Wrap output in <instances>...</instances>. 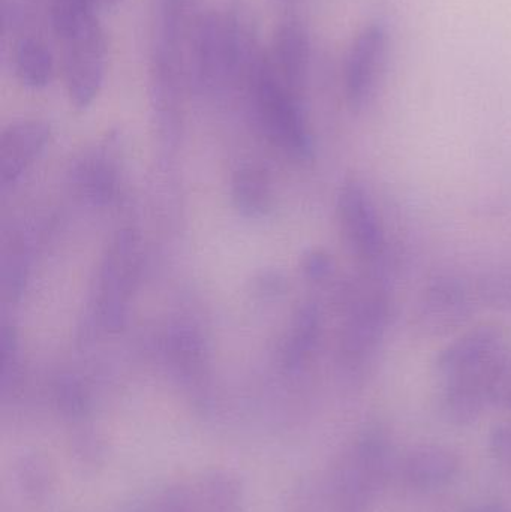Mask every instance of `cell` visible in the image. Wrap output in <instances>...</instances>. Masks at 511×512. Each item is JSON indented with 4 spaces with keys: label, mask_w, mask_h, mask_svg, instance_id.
<instances>
[{
    "label": "cell",
    "mask_w": 511,
    "mask_h": 512,
    "mask_svg": "<svg viewBox=\"0 0 511 512\" xmlns=\"http://www.w3.org/2000/svg\"><path fill=\"white\" fill-rule=\"evenodd\" d=\"M260 56L251 21L242 9H212L189 29L186 68L201 92L215 93L239 80L248 81Z\"/></svg>",
    "instance_id": "6da1fadb"
},
{
    "label": "cell",
    "mask_w": 511,
    "mask_h": 512,
    "mask_svg": "<svg viewBox=\"0 0 511 512\" xmlns=\"http://www.w3.org/2000/svg\"><path fill=\"white\" fill-rule=\"evenodd\" d=\"M389 292L383 273L366 271L354 286L341 337V366L350 378H359L380 351L389 324Z\"/></svg>",
    "instance_id": "7a4b0ae2"
},
{
    "label": "cell",
    "mask_w": 511,
    "mask_h": 512,
    "mask_svg": "<svg viewBox=\"0 0 511 512\" xmlns=\"http://www.w3.org/2000/svg\"><path fill=\"white\" fill-rule=\"evenodd\" d=\"M246 84L258 122L267 138L297 158H308L312 152V140L302 95L288 89L275 77L264 60V53L255 63Z\"/></svg>",
    "instance_id": "3957f363"
},
{
    "label": "cell",
    "mask_w": 511,
    "mask_h": 512,
    "mask_svg": "<svg viewBox=\"0 0 511 512\" xmlns=\"http://www.w3.org/2000/svg\"><path fill=\"white\" fill-rule=\"evenodd\" d=\"M338 218L348 248L366 271L383 273L387 251L383 224L368 189L356 177L341 186Z\"/></svg>",
    "instance_id": "277c9868"
},
{
    "label": "cell",
    "mask_w": 511,
    "mask_h": 512,
    "mask_svg": "<svg viewBox=\"0 0 511 512\" xmlns=\"http://www.w3.org/2000/svg\"><path fill=\"white\" fill-rule=\"evenodd\" d=\"M63 42L66 90L75 107L84 110L98 98L107 69V42L98 17L72 32Z\"/></svg>",
    "instance_id": "5b68a950"
},
{
    "label": "cell",
    "mask_w": 511,
    "mask_h": 512,
    "mask_svg": "<svg viewBox=\"0 0 511 512\" xmlns=\"http://www.w3.org/2000/svg\"><path fill=\"white\" fill-rule=\"evenodd\" d=\"M239 505V483L215 472L165 487L132 512H237Z\"/></svg>",
    "instance_id": "8992f818"
},
{
    "label": "cell",
    "mask_w": 511,
    "mask_h": 512,
    "mask_svg": "<svg viewBox=\"0 0 511 512\" xmlns=\"http://www.w3.org/2000/svg\"><path fill=\"white\" fill-rule=\"evenodd\" d=\"M504 354L503 331L497 325H480L447 345L438 354L435 369L443 382L482 378Z\"/></svg>",
    "instance_id": "52a82bcc"
},
{
    "label": "cell",
    "mask_w": 511,
    "mask_h": 512,
    "mask_svg": "<svg viewBox=\"0 0 511 512\" xmlns=\"http://www.w3.org/2000/svg\"><path fill=\"white\" fill-rule=\"evenodd\" d=\"M387 30L371 23L357 33L345 62V96L353 110H362L374 95L386 54Z\"/></svg>",
    "instance_id": "ba28073f"
},
{
    "label": "cell",
    "mask_w": 511,
    "mask_h": 512,
    "mask_svg": "<svg viewBox=\"0 0 511 512\" xmlns=\"http://www.w3.org/2000/svg\"><path fill=\"white\" fill-rule=\"evenodd\" d=\"M471 303L464 286L450 277L434 280L420 297L416 325L428 336H446L467 322Z\"/></svg>",
    "instance_id": "9c48e42d"
},
{
    "label": "cell",
    "mask_w": 511,
    "mask_h": 512,
    "mask_svg": "<svg viewBox=\"0 0 511 512\" xmlns=\"http://www.w3.org/2000/svg\"><path fill=\"white\" fill-rule=\"evenodd\" d=\"M264 60L282 84L303 96L311 63V41L305 26L294 18L279 24Z\"/></svg>",
    "instance_id": "30bf717a"
},
{
    "label": "cell",
    "mask_w": 511,
    "mask_h": 512,
    "mask_svg": "<svg viewBox=\"0 0 511 512\" xmlns=\"http://www.w3.org/2000/svg\"><path fill=\"white\" fill-rule=\"evenodd\" d=\"M50 138V126L41 120L12 123L3 131L0 140L2 183H14L38 158Z\"/></svg>",
    "instance_id": "8fae6325"
},
{
    "label": "cell",
    "mask_w": 511,
    "mask_h": 512,
    "mask_svg": "<svg viewBox=\"0 0 511 512\" xmlns=\"http://www.w3.org/2000/svg\"><path fill=\"white\" fill-rule=\"evenodd\" d=\"M459 471V459L449 448L423 445L414 448L402 465L405 481L417 490H438L447 486Z\"/></svg>",
    "instance_id": "7c38bea8"
},
{
    "label": "cell",
    "mask_w": 511,
    "mask_h": 512,
    "mask_svg": "<svg viewBox=\"0 0 511 512\" xmlns=\"http://www.w3.org/2000/svg\"><path fill=\"white\" fill-rule=\"evenodd\" d=\"M489 405L485 376L461 381L444 382L440 397V412L453 426H470L479 420Z\"/></svg>",
    "instance_id": "4fadbf2b"
},
{
    "label": "cell",
    "mask_w": 511,
    "mask_h": 512,
    "mask_svg": "<svg viewBox=\"0 0 511 512\" xmlns=\"http://www.w3.org/2000/svg\"><path fill=\"white\" fill-rule=\"evenodd\" d=\"M12 68L24 86L44 89L53 80L54 57L42 39L21 36L12 47Z\"/></svg>",
    "instance_id": "5bb4252c"
},
{
    "label": "cell",
    "mask_w": 511,
    "mask_h": 512,
    "mask_svg": "<svg viewBox=\"0 0 511 512\" xmlns=\"http://www.w3.org/2000/svg\"><path fill=\"white\" fill-rule=\"evenodd\" d=\"M233 195L237 209L248 216H260L270 207V186L264 171L243 167L233 180Z\"/></svg>",
    "instance_id": "9a60e30c"
},
{
    "label": "cell",
    "mask_w": 511,
    "mask_h": 512,
    "mask_svg": "<svg viewBox=\"0 0 511 512\" xmlns=\"http://www.w3.org/2000/svg\"><path fill=\"white\" fill-rule=\"evenodd\" d=\"M321 319L317 307L306 306L300 310L293 331L285 349V363L290 367H299L308 360L309 355L320 339Z\"/></svg>",
    "instance_id": "2e32d148"
},
{
    "label": "cell",
    "mask_w": 511,
    "mask_h": 512,
    "mask_svg": "<svg viewBox=\"0 0 511 512\" xmlns=\"http://www.w3.org/2000/svg\"><path fill=\"white\" fill-rule=\"evenodd\" d=\"M95 0H51V23L59 39L96 17Z\"/></svg>",
    "instance_id": "e0dca14e"
},
{
    "label": "cell",
    "mask_w": 511,
    "mask_h": 512,
    "mask_svg": "<svg viewBox=\"0 0 511 512\" xmlns=\"http://www.w3.org/2000/svg\"><path fill=\"white\" fill-rule=\"evenodd\" d=\"M81 183L90 198L95 201H107L113 194L114 170L107 159L93 158L84 164L80 171Z\"/></svg>",
    "instance_id": "ac0fdd59"
},
{
    "label": "cell",
    "mask_w": 511,
    "mask_h": 512,
    "mask_svg": "<svg viewBox=\"0 0 511 512\" xmlns=\"http://www.w3.org/2000/svg\"><path fill=\"white\" fill-rule=\"evenodd\" d=\"M485 390L489 405L511 409V355L504 354L492 364L485 375Z\"/></svg>",
    "instance_id": "d6986e66"
},
{
    "label": "cell",
    "mask_w": 511,
    "mask_h": 512,
    "mask_svg": "<svg viewBox=\"0 0 511 512\" xmlns=\"http://www.w3.org/2000/svg\"><path fill=\"white\" fill-rule=\"evenodd\" d=\"M489 450L501 465L511 468V421L497 424L489 436Z\"/></svg>",
    "instance_id": "ffe728a7"
},
{
    "label": "cell",
    "mask_w": 511,
    "mask_h": 512,
    "mask_svg": "<svg viewBox=\"0 0 511 512\" xmlns=\"http://www.w3.org/2000/svg\"><path fill=\"white\" fill-rule=\"evenodd\" d=\"M332 268V259L320 251L311 252L303 261V270L315 280L326 279L332 273Z\"/></svg>",
    "instance_id": "44dd1931"
},
{
    "label": "cell",
    "mask_w": 511,
    "mask_h": 512,
    "mask_svg": "<svg viewBox=\"0 0 511 512\" xmlns=\"http://www.w3.org/2000/svg\"><path fill=\"white\" fill-rule=\"evenodd\" d=\"M467 512H507L501 505L497 504H486L480 505V507L471 508Z\"/></svg>",
    "instance_id": "7402d4cb"
},
{
    "label": "cell",
    "mask_w": 511,
    "mask_h": 512,
    "mask_svg": "<svg viewBox=\"0 0 511 512\" xmlns=\"http://www.w3.org/2000/svg\"><path fill=\"white\" fill-rule=\"evenodd\" d=\"M98 9H110L114 8L120 0H95Z\"/></svg>",
    "instance_id": "603a6c76"
}]
</instances>
